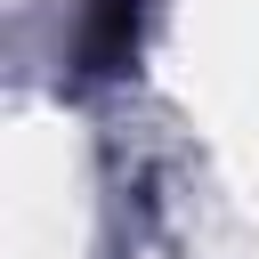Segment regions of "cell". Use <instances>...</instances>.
I'll return each mask as SVG.
<instances>
[{
    "label": "cell",
    "mask_w": 259,
    "mask_h": 259,
    "mask_svg": "<svg viewBox=\"0 0 259 259\" xmlns=\"http://www.w3.org/2000/svg\"><path fill=\"white\" fill-rule=\"evenodd\" d=\"M130 49H138V0H89V24H81V73H113V65H130Z\"/></svg>",
    "instance_id": "1"
}]
</instances>
